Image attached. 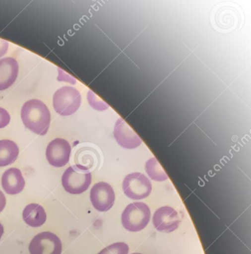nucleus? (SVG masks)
Returning <instances> with one entry per match:
<instances>
[{"mask_svg": "<svg viewBox=\"0 0 251 254\" xmlns=\"http://www.w3.org/2000/svg\"><path fill=\"white\" fill-rule=\"evenodd\" d=\"M25 222L32 227H39L47 221V213L42 206L38 203H31L25 207L23 212Z\"/></svg>", "mask_w": 251, "mask_h": 254, "instance_id": "13", "label": "nucleus"}, {"mask_svg": "<svg viewBox=\"0 0 251 254\" xmlns=\"http://www.w3.org/2000/svg\"><path fill=\"white\" fill-rule=\"evenodd\" d=\"M138 254V253H134V254Z\"/></svg>", "mask_w": 251, "mask_h": 254, "instance_id": "22", "label": "nucleus"}, {"mask_svg": "<svg viewBox=\"0 0 251 254\" xmlns=\"http://www.w3.org/2000/svg\"><path fill=\"white\" fill-rule=\"evenodd\" d=\"M145 171L151 179L158 182L166 181L168 175L155 157L149 159L145 163Z\"/></svg>", "mask_w": 251, "mask_h": 254, "instance_id": "15", "label": "nucleus"}, {"mask_svg": "<svg viewBox=\"0 0 251 254\" xmlns=\"http://www.w3.org/2000/svg\"><path fill=\"white\" fill-rule=\"evenodd\" d=\"M19 64L13 58L0 60V91L11 87L18 76Z\"/></svg>", "mask_w": 251, "mask_h": 254, "instance_id": "11", "label": "nucleus"}, {"mask_svg": "<svg viewBox=\"0 0 251 254\" xmlns=\"http://www.w3.org/2000/svg\"><path fill=\"white\" fill-rule=\"evenodd\" d=\"M153 224L158 231L172 233L179 227L181 219L178 212L169 206L159 208L153 215Z\"/></svg>", "mask_w": 251, "mask_h": 254, "instance_id": "9", "label": "nucleus"}, {"mask_svg": "<svg viewBox=\"0 0 251 254\" xmlns=\"http://www.w3.org/2000/svg\"><path fill=\"white\" fill-rule=\"evenodd\" d=\"M87 99H88L89 104L93 109L102 111L108 108V105L100 98L98 97L97 95L95 94L91 90L88 92Z\"/></svg>", "mask_w": 251, "mask_h": 254, "instance_id": "17", "label": "nucleus"}, {"mask_svg": "<svg viewBox=\"0 0 251 254\" xmlns=\"http://www.w3.org/2000/svg\"><path fill=\"white\" fill-rule=\"evenodd\" d=\"M2 187L8 194H17L25 187V180L20 169L11 168L4 172L2 176Z\"/></svg>", "mask_w": 251, "mask_h": 254, "instance_id": "12", "label": "nucleus"}, {"mask_svg": "<svg viewBox=\"0 0 251 254\" xmlns=\"http://www.w3.org/2000/svg\"><path fill=\"white\" fill-rule=\"evenodd\" d=\"M151 218V209L146 203L134 202L129 204L122 214V224L126 230L139 232L148 225Z\"/></svg>", "mask_w": 251, "mask_h": 254, "instance_id": "3", "label": "nucleus"}, {"mask_svg": "<svg viewBox=\"0 0 251 254\" xmlns=\"http://www.w3.org/2000/svg\"><path fill=\"white\" fill-rule=\"evenodd\" d=\"M4 233V227L3 226H2V224L0 223V239H1V238L2 237V236H3Z\"/></svg>", "mask_w": 251, "mask_h": 254, "instance_id": "21", "label": "nucleus"}, {"mask_svg": "<svg viewBox=\"0 0 251 254\" xmlns=\"http://www.w3.org/2000/svg\"><path fill=\"white\" fill-rule=\"evenodd\" d=\"M21 119L24 126L31 131L44 136L50 128L51 114L44 102L38 99H32L23 105Z\"/></svg>", "mask_w": 251, "mask_h": 254, "instance_id": "1", "label": "nucleus"}, {"mask_svg": "<svg viewBox=\"0 0 251 254\" xmlns=\"http://www.w3.org/2000/svg\"><path fill=\"white\" fill-rule=\"evenodd\" d=\"M125 194L131 200H142L152 191L151 181L143 174L133 172L125 178L123 183Z\"/></svg>", "mask_w": 251, "mask_h": 254, "instance_id": "5", "label": "nucleus"}, {"mask_svg": "<svg viewBox=\"0 0 251 254\" xmlns=\"http://www.w3.org/2000/svg\"><path fill=\"white\" fill-rule=\"evenodd\" d=\"M81 104V96L77 89L72 87H63L58 90L53 96L55 111L61 116L72 115Z\"/></svg>", "mask_w": 251, "mask_h": 254, "instance_id": "4", "label": "nucleus"}, {"mask_svg": "<svg viewBox=\"0 0 251 254\" xmlns=\"http://www.w3.org/2000/svg\"><path fill=\"white\" fill-rule=\"evenodd\" d=\"M115 199L114 189L108 183H97L90 190L92 204L99 212L110 210L115 203Z\"/></svg>", "mask_w": 251, "mask_h": 254, "instance_id": "7", "label": "nucleus"}, {"mask_svg": "<svg viewBox=\"0 0 251 254\" xmlns=\"http://www.w3.org/2000/svg\"><path fill=\"white\" fill-rule=\"evenodd\" d=\"M9 48L8 41L3 39H0V58L5 56Z\"/></svg>", "mask_w": 251, "mask_h": 254, "instance_id": "19", "label": "nucleus"}, {"mask_svg": "<svg viewBox=\"0 0 251 254\" xmlns=\"http://www.w3.org/2000/svg\"><path fill=\"white\" fill-rule=\"evenodd\" d=\"M29 250L30 254H62V241L55 233L43 232L32 239Z\"/></svg>", "mask_w": 251, "mask_h": 254, "instance_id": "6", "label": "nucleus"}, {"mask_svg": "<svg viewBox=\"0 0 251 254\" xmlns=\"http://www.w3.org/2000/svg\"><path fill=\"white\" fill-rule=\"evenodd\" d=\"M71 151L72 148L68 141L62 138H57L49 143L46 156L51 166L61 168L69 163Z\"/></svg>", "mask_w": 251, "mask_h": 254, "instance_id": "8", "label": "nucleus"}, {"mask_svg": "<svg viewBox=\"0 0 251 254\" xmlns=\"http://www.w3.org/2000/svg\"><path fill=\"white\" fill-rule=\"evenodd\" d=\"M62 181L65 191L69 194H81L90 187L92 174L87 166L75 165L66 169Z\"/></svg>", "mask_w": 251, "mask_h": 254, "instance_id": "2", "label": "nucleus"}, {"mask_svg": "<svg viewBox=\"0 0 251 254\" xmlns=\"http://www.w3.org/2000/svg\"><path fill=\"white\" fill-rule=\"evenodd\" d=\"M6 206V197L1 190H0V213L4 210Z\"/></svg>", "mask_w": 251, "mask_h": 254, "instance_id": "20", "label": "nucleus"}, {"mask_svg": "<svg viewBox=\"0 0 251 254\" xmlns=\"http://www.w3.org/2000/svg\"><path fill=\"white\" fill-rule=\"evenodd\" d=\"M19 150L17 143L9 139L0 140V167L9 166L18 157Z\"/></svg>", "mask_w": 251, "mask_h": 254, "instance_id": "14", "label": "nucleus"}, {"mask_svg": "<svg viewBox=\"0 0 251 254\" xmlns=\"http://www.w3.org/2000/svg\"><path fill=\"white\" fill-rule=\"evenodd\" d=\"M114 134L117 143L126 149H133L142 143L140 137L122 118L119 119L116 123Z\"/></svg>", "mask_w": 251, "mask_h": 254, "instance_id": "10", "label": "nucleus"}, {"mask_svg": "<svg viewBox=\"0 0 251 254\" xmlns=\"http://www.w3.org/2000/svg\"><path fill=\"white\" fill-rule=\"evenodd\" d=\"M11 121V117L8 111L4 108H0V129L8 126Z\"/></svg>", "mask_w": 251, "mask_h": 254, "instance_id": "18", "label": "nucleus"}, {"mask_svg": "<svg viewBox=\"0 0 251 254\" xmlns=\"http://www.w3.org/2000/svg\"><path fill=\"white\" fill-rule=\"evenodd\" d=\"M129 247L125 242H116L104 248L98 254H127Z\"/></svg>", "mask_w": 251, "mask_h": 254, "instance_id": "16", "label": "nucleus"}]
</instances>
